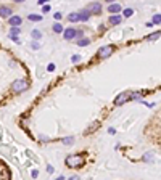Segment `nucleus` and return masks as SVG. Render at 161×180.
Returning <instances> with one entry per match:
<instances>
[{"instance_id": "obj_1", "label": "nucleus", "mask_w": 161, "mask_h": 180, "mask_svg": "<svg viewBox=\"0 0 161 180\" xmlns=\"http://www.w3.org/2000/svg\"><path fill=\"white\" fill-rule=\"evenodd\" d=\"M85 159H84V156L82 154H69L66 156V159H64V164L68 166V167H80V166H84Z\"/></svg>"}, {"instance_id": "obj_2", "label": "nucleus", "mask_w": 161, "mask_h": 180, "mask_svg": "<svg viewBox=\"0 0 161 180\" xmlns=\"http://www.w3.org/2000/svg\"><path fill=\"white\" fill-rule=\"evenodd\" d=\"M29 87V82L26 79H16L15 82L12 84V90L15 93H20V92H24V90Z\"/></svg>"}, {"instance_id": "obj_3", "label": "nucleus", "mask_w": 161, "mask_h": 180, "mask_svg": "<svg viewBox=\"0 0 161 180\" xmlns=\"http://www.w3.org/2000/svg\"><path fill=\"white\" fill-rule=\"evenodd\" d=\"M114 50H116V47H114V45H105V47H101V48L98 50L97 56L100 58V60H105V58H108L110 55L114 52Z\"/></svg>"}, {"instance_id": "obj_4", "label": "nucleus", "mask_w": 161, "mask_h": 180, "mask_svg": "<svg viewBox=\"0 0 161 180\" xmlns=\"http://www.w3.org/2000/svg\"><path fill=\"white\" fill-rule=\"evenodd\" d=\"M85 8L90 11V15H100L101 10H103V7H101L100 2H92V3H89Z\"/></svg>"}, {"instance_id": "obj_5", "label": "nucleus", "mask_w": 161, "mask_h": 180, "mask_svg": "<svg viewBox=\"0 0 161 180\" xmlns=\"http://www.w3.org/2000/svg\"><path fill=\"white\" fill-rule=\"evenodd\" d=\"M63 37H64V40H72V39H76L77 37V29L76 28H64Z\"/></svg>"}, {"instance_id": "obj_6", "label": "nucleus", "mask_w": 161, "mask_h": 180, "mask_svg": "<svg viewBox=\"0 0 161 180\" xmlns=\"http://www.w3.org/2000/svg\"><path fill=\"white\" fill-rule=\"evenodd\" d=\"M129 100H131V93H129V92H122V93H119L116 98H114V105H116V106H121L122 103L129 101Z\"/></svg>"}, {"instance_id": "obj_7", "label": "nucleus", "mask_w": 161, "mask_h": 180, "mask_svg": "<svg viewBox=\"0 0 161 180\" xmlns=\"http://www.w3.org/2000/svg\"><path fill=\"white\" fill-rule=\"evenodd\" d=\"M122 11V7H121V3H118V2H113V3H108V13H111V15H116V13Z\"/></svg>"}, {"instance_id": "obj_8", "label": "nucleus", "mask_w": 161, "mask_h": 180, "mask_svg": "<svg viewBox=\"0 0 161 180\" xmlns=\"http://www.w3.org/2000/svg\"><path fill=\"white\" fill-rule=\"evenodd\" d=\"M122 21V15H110L108 18V24L110 26H116Z\"/></svg>"}, {"instance_id": "obj_9", "label": "nucleus", "mask_w": 161, "mask_h": 180, "mask_svg": "<svg viewBox=\"0 0 161 180\" xmlns=\"http://www.w3.org/2000/svg\"><path fill=\"white\" fill-rule=\"evenodd\" d=\"M21 23H23V19H21V16H18V15L8 18V24H12V28H20Z\"/></svg>"}, {"instance_id": "obj_10", "label": "nucleus", "mask_w": 161, "mask_h": 180, "mask_svg": "<svg viewBox=\"0 0 161 180\" xmlns=\"http://www.w3.org/2000/svg\"><path fill=\"white\" fill-rule=\"evenodd\" d=\"M0 16L2 18H12V8L7 5H0Z\"/></svg>"}, {"instance_id": "obj_11", "label": "nucleus", "mask_w": 161, "mask_h": 180, "mask_svg": "<svg viewBox=\"0 0 161 180\" xmlns=\"http://www.w3.org/2000/svg\"><path fill=\"white\" fill-rule=\"evenodd\" d=\"M79 18H80V21H84V23H85V21H89V18H90V11H89L87 8H82L79 11Z\"/></svg>"}, {"instance_id": "obj_12", "label": "nucleus", "mask_w": 161, "mask_h": 180, "mask_svg": "<svg viewBox=\"0 0 161 180\" xmlns=\"http://www.w3.org/2000/svg\"><path fill=\"white\" fill-rule=\"evenodd\" d=\"M161 37V31H155V32H152V34H148L147 36V40H156V39H160Z\"/></svg>"}, {"instance_id": "obj_13", "label": "nucleus", "mask_w": 161, "mask_h": 180, "mask_svg": "<svg viewBox=\"0 0 161 180\" xmlns=\"http://www.w3.org/2000/svg\"><path fill=\"white\" fill-rule=\"evenodd\" d=\"M68 19H69V23H77V21H80V18H79V11L71 13V15L68 16Z\"/></svg>"}, {"instance_id": "obj_14", "label": "nucleus", "mask_w": 161, "mask_h": 180, "mask_svg": "<svg viewBox=\"0 0 161 180\" xmlns=\"http://www.w3.org/2000/svg\"><path fill=\"white\" fill-rule=\"evenodd\" d=\"M77 45H79V47H87V45H90V39H89V37L79 39V40H77Z\"/></svg>"}, {"instance_id": "obj_15", "label": "nucleus", "mask_w": 161, "mask_h": 180, "mask_svg": "<svg viewBox=\"0 0 161 180\" xmlns=\"http://www.w3.org/2000/svg\"><path fill=\"white\" fill-rule=\"evenodd\" d=\"M52 28H53V32H56V34H60V32H63V31H64V28L60 24V23H55Z\"/></svg>"}, {"instance_id": "obj_16", "label": "nucleus", "mask_w": 161, "mask_h": 180, "mask_svg": "<svg viewBox=\"0 0 161 180\" xmlns=\"http://www.w3.org/2000/svg\"><path fill=\"white\" fill-rule=\"evenodd\" d=\"M152 23H153V24H161V13H156V15H153Z\"/></svg>"}, {"instance_id": "obj_17", "label": "nucleus", "mask_w": 161, "mask_h": 180, "mask_svg": "<svg viewBox=\"0 0 161 180\" xmlns=\"http://www.w3.org/2000/svg\"><path fill=\"white\" fill-rule=\"evenodd\" d=\"M21 32V28H12L10 29V34L8 36H13V37H18V34Z\"/></svg>"}, {"instance_id": "obj_18", "label": "nucleus", "mask_w": 161, "mask_h": 180, "mask_svg": "<svg viewBox=\"0 0 161 180\" xmlns=\"http://www.w3.org/2000/svg\"><path fill=\"white\" fill-rule=\"evenodd\" d=\"M132 15H134L132 8H124V10H122V16H124V18H129V16H132Z\"/></svg>"}, {"instance_id": "obj_19", "label": "nucleus", "mask_w": 161, "mask_h": 180, "mask_svg": "<svg viewBox=\"0 0 161 180\" xmlns=\"http://www.w3.org/2000/svg\"><path fill=\"white\" fill-rule=\"evenodd\" d=\"M40 37H42V32H40L39 29H34V31H32V39H34V40H39Z\"/></svg>"}, {"instance_id": "obj_20", "label": "nucleus", "mask_w": 161, "mask_h": 180, "mask_svg": "<svg viewBox=\"0 0 161 180\" xmlns=\"http://www.w3.org/2000/svg\"><path fill=\"white\" fill-rule=\"evenodd\" d=\"M61 142H63V145H72L74 143V137H64Z\"/></svg>"}, {"instance_id": "obj_21", "label": "nucleus", "mask_w": 161, "mask_h": 180, "mask_svg": "<svg viewBox=\"0 0 161 180\" xmlns=\"http://www.w3.org/2000/svg\"><path fill=\"white\" fill-rule=\"evenodd\" d=\"M29 19L31 21H36V23H39V21H42V16H40V15H29Z\"/></svg>"}, {"instance_id": "obj_22", "label": "nucleus", "mask_w": 161, "mask_h": 180, "mask_svg": "<svg viewBox=\"0 0 161 180\" xmlns=\"http://www.w3.org/2000/svg\"><path fill=\"white\" fill-rule=\"evenodd\" d=\"M142 159H143L145 163H152V161H153V156H152V153H145Z\"/></svg>"}, {"instance_id": "obj_23", "label": "nucleus", "mask_w": 161, "mask_h": 180, "mask_svg": "<svg viewBox=\"0 0 161 180\" xmlns=\"http://www.w3.org/2000/svg\"><path fill=\"white\" fill-rule=\"evenodd\" d=\"M80 60H82V56H80V55H72V56H71V61H72V63H79Z\"/></svg>"}, {"instance_id": "obj_24", "label": "nucleus", "mask_w": 161, "mask_h": 180, "mask_svg": "<svg viewBox=\"0 0 161 180\" xmlns=\"http://www.w3.org/2000/svg\"><path fill=\"white\" fill-rule=\"evenodd\" d=\"M53 18H55V19H56V23H58V21H60V19H61V18H63V15H61V13H60V11H56V13H55V15H53Z\"/></svg>"}, {"instance_id": "obj_25", "label": "nucleus", "mask_w": 161, "mask_h": 180, "mask_svg": "<svg viewBox=\"0 0 161 180\" xmlns=\"http://www.w3.org/2000/svg\"><path fill=\"white\" fill-rule=\"evenodd\" d=\"M47 172L48 174H53V172H55V167H53L52 164H47Z\"/></svg>"}, {"instance_id": "obj_26", "label": "nucleus", "mask_w": 161, "mask_h": 180, "mask_svg": "<svg viewBox=\"0 0 161 180\" xmlns=\"http://www.w3.org/2000/svg\"><path fill=\"white\" fill-rule=\"evenodd\" d=\"M31 47H32V48H34V50H37V48H40V44H39V42H37V40H34V42H32V44H31Z\"/></svg>"}, {"instance_id": "obj_27", "label": "nucleus", "mask_w": 161, "mask_h": 180, "mask_svg": "<svg viewBox=\"0 0 161 180\" xmlns=\"http://www.w3.org/2000/svg\"><path fill=\"white\" fill-rule=\"evenodd\" d=\"M31 175H32V179H37V177H39V171H37V169H34V171L31 172Z\"/></svg>"}, {"instance_id": "obj_28", "label": "nucleus", "mask_w": 161, "mask_h": 180, "mask_svg": "<svg viewBox=\"0 0 161 180\" xmlns=\"http://www.w3.org/2000/svg\"><path fill=\"white\" fill-rule=\"evenodd\" d=\"M47 71H50V73H52V71H55V64H53V63H50V64L47 66Z\"/></svg>"}, {"instance_id": "obj_29", "label": "nucleus", "mask_w": 161, "mask_h": 180, "mask_svg": "<svg viewBox=\"0 0 161 180\" xmlns=\"http://www.w3.org/2000/svg\"><path fill=\"white\" fill-rule=\"evenodd\" d=\"M42 11H44V13L50 11V5H44V7H42Z\"/></svg>"}, {"instance_id": "obj_30", "label": "nucleus", "mask_w": 161, "mask_h": 180, "mask_svg": "<svg viewBox=\"0 0 161 180\" xmlns=\"http://www.w3.org/2000/svg\"><path fill=\"white\" fill-rule=\"evenodd\" d=\"M108 134H110V135H114V134H116V129H114V127H110V129H108Z\"/></svg>"}, {"instance_id": "obj_31", "label": "nucleus", "mask_w": 161, "mask_h": 180, "mask_svg": "<svg viewBox=\"0 0 161 180\" xmlns=\"http://www.w3.org/2000/svg\"><path fill=\"white\" fill-rule=\"evenodd\" d=\"M39 140H40V142H48L50 138H48V137H44V135H40V137H39Z\"/></svg>"}, {"instance_id": "obj_32", "label": "nucleus", "mask_w": 161, "mask_h": 180, "mask_svg": "<svg viewBox=\"0 0 161 180\" xmlns=\"http://www.w3.org/2000/svg\"><path fill=\"white\" fill-rule=\"evenodd\" d=\"M145 26H147V28H153V23H152V21H147V24H145Z\"/></svg>"}, {"instance_id": "obj_33", "label": "nucleus", "mask_w": 161, "mask_h": 180, "mask_svg": "<svg viewBox=\"0 0 161 180\" xmlns=\"http://www.w3.org/2000/svg\"><path fill=\"white\" fill-rule=\"evenodd\" d=\"M105 31H106V28H105V24H101L100 26V32H105Z\"/></svg>"}, {"instance_id": "obj_34", "label": "nucleus", "mask_w": 161, "mask_h": 180, "mask_svg": "<svg viewBox=\"0 0 161 180\" xmlns=\"http://www.w3.org/2000/svg\"><path fill=\"white\" fill-rule=\"evenodd\" d=\"M69 180H79V175H72V177H69Z\"/></svg>"}, {"instance_id": "obj_35", "label": "nucleus", "mask_w": 161, "mask_h": 180, "mask_svg": "<svg viewBox=\"0 0 161 180\" xmlns=\"http://www.w3.org/2000/svg\"><path fill=\"white\" fill-rule=\"evenodd\" d=\"M55 180H64V177H63V175H58V177H56Z\"/></svg>"}]
</instances>
